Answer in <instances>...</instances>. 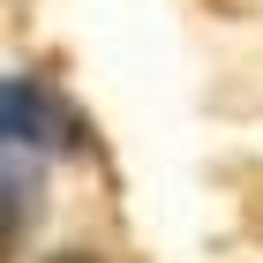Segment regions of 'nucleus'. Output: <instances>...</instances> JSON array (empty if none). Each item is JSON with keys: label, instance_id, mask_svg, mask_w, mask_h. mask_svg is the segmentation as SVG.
Instances as JSON below:
<instances>
[{"label": "nucleus", "instance_id": "obj_1", "mask_svg": "<svg viewBox=\"0 0 263 263\" xmlns=\"http://www.w3.org/2000/svg\"><path fill=\"white\" fill-rule=\"evenodd\" d=\"M0 105H8V151H30V143H45L53 105H45V83H38V76H8Z\"/></svg>", "mask_w": 263, "mask_h": 263}, {"label": "nucleus", "instance_id": "obj_2", "mask_svg": "<svg viewBox=\"0 0 263 263\" xmlns=\"http://www.w3.org/2000/svg\"><path fill=\"white\" fill-rule=\"evenodd\" d=\"M53 263H83V256H53Z\"/></svg>", "mask_w": 263, "mask_h": 263}]
</instances>
